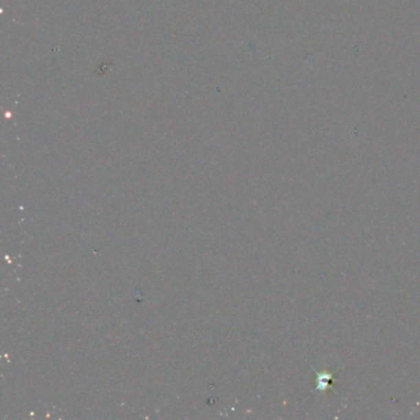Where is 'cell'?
<instances>
[{
    "label": "cell",
    "instance_id": "obj_1",
    "mask_svg": "<svg viewBox=\"0 0 420 420\" xmlns=\"http://www.w3.org/2000/svg\"><path fill=\"white\" fill-rule=\"evenodd\" d=\"M333 373L317 371V390H326L333 381Z\"/></svg>",
    "mask_w": 420,
    "mask_h": 420
}]
</instances>
